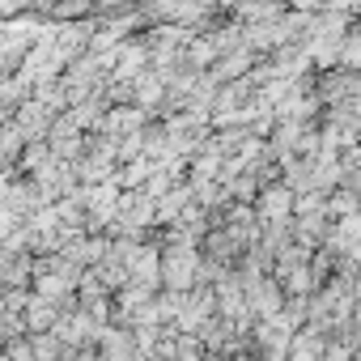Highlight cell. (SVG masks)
<instances>
[{"label": "cell", "instance_id": "1", "mask_svg": "<svg viewBox=\"0 0 361 361\" xmlns=\"http://www.w3.org/2000/svg\"><path fill=\"white\" fill-rule=\"evenodd\" d=\"M353 161H357V170H361V145H357V149H353Z\"/></svg>", "mask_w": 361, "mask_h": 361}]
</instances>
